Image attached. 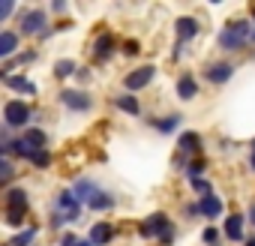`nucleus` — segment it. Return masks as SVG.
Segmentation results:
<instances>
[{
  "instance_id": "nucleus-25",
  "label": "nucleus",
  "mask_w": 255,
  "mask_h": 246,
  "mask_svg": "<svg viewBox=\"0 0 255 246\" xmlns=\"http://www.w3.org/2000/svg\"><path fill=\"white\" fill-rule=\"evenodd\" d=\"M33 237H36V225H30V228H24L21 234H15V237L9 240V246H27Z\"/></svg>"
},
{
  "instance_id": "nucleus-2",
  "label": "nucleus",
  "mask_w": 255,
  "mask_h": 246,
  "mask_svg": "<svg viewBox=\"0 0 255 246\" xmlns=\"http://www.w3.org/2000/svg\"><path fill=\"white\" fill-rule=\"evenodd\" d=\"M138 234H141V237H159V243H165V246L174 243V228H171V222H168L165 213L147 216V219L138 225Z\"/></svg>"
},
{
  "instance_id": "nucleus-6",
  "label": "nucleus",
  "mask_w": 255,
  "mask_h": 246,
  "mask_svg": "<svg viewBox=\"0 0 255 246\" xmlns=\"http://www.w3.org/2000/svg\"><path fill=\"white\" fill-rule=\"evenodd\" d=\"M153 75H156V66H141V69L126 75L123 84H126V90H141V87H147L153 81Z\"/></svg>"
},
{
  "instance_id": "nucleus-7",
  "label": "nucleus",
  "mask_w": 255,
  "mask_h": 246,
  "mask_svg": "<svg viewBox=\"0 0 255 246\" xmlns=\"http://www.w3.org/2000/svg\"><path fill=\"white\" fill-rule=\"evenodd\" d=\"M60 102L69 111H90V105H93V99L87 93H81V90H63L60 93Z\"/></svg>"
},
{
  "instance_id": "nucleus-8",
  "label": "nucleus",
  "mask_w": 255,
  "mask_h": 246,
  "mask_svg": "<svg viewBox=\"0 0 255 246\" xmlns=\"http://www.w3.org/2000/svg\"><path fill=\"white\" fill-rule=\"evenodd\" d=\"M114 45H117V39H114L111 33H99L96 42H93V57H96V60H108V57L114 54Z\"/></svg>"
},
{
  "instance_id": "nucleus-16",
  "label": "nucleus",
  "mask_w": 255,
  "mask_h": 246,
  "mask_svg": "<svg viewBox=\"0 0 255 246\" xmlns=\"http://www.w3.org/2000/svg\"><path fill=\"white\" fill-rule=\"evenodd\" d=\"M198 207H201V213H204L207 219H216V216L222 213V198H216V195H204V198L198 201Z\"/></svg>"
},
{
  "instance_id": "nucleus-18",
  "label": "nucleus",
  "mask_w": 255,
  "mask_h": 246,
  "mask_svg": "<svg viewBox=\"0 0 255 246\" xmlns=\"http://www.w3.org/2000/svg\"><path fill=\"white\" fill-rule=\"evenodd\" d=\"M177 147H180V153H198L201 150V135L198 132H183Z\"/></svg>"
},
{
  "instance_id": "nucleus-27",
  "label": "nucleus",
  "mask_w": 255,
  "mask_h": 246,
  "mask_svg": "<svg viewBox=\"0 0 255 246\" xmlns=\"http://www.w3.org/2000/svg\"><path fill=\"white\" fill-rule=\"evenodd\" d=\"M201 237H204V243H207V246H219V243H222V240H219L222 234H219V228H213V225H210V228H204V234H201Z\"/></svg>"
},
{
  "instance_id": "nucleus-3",
  "label": "nucleus",
  "mask_w": 255,
  "mask_h": 246,
  "mask_svg": "<svg viewBox=\"0 0 255 246\" xmlns=\"http://www.w3.org/2000/svg\"><path fill=\"white\" fill-rule=\"evenodd\" d=\"M27 120H30V108L21 99H9L3 105V123L6 126H24Z\"/></svg>"
},
{
  "instance_id": "nucleus-12",
  "label": "nucleus",
  "mask_w": 255,
  "mask_h": 246,
  "mask_svg": "<svg viewBox=\"0 0 255 246\" xmlns=\"http://www.w3.org/2000/svg\"><path fill=\"white\" fill-rule=\"evenodd\" d=\"M177 96H180V99H186V102L198 96V81H195V78H192L189 72L177 78Z\"/></svg>"
},
{
  "instance_id": "nucleus-26",
  "label": "nucleus",
  "mask_w": 255,
  "mask_h": 246,
  "mask_svg": "<svg viewBox=\"0 0 255 246\" xmlns=\"http://www.w3.org/2000/svg\"><path fill=\"white\" fill-rule=\"evenodd\" d=\"M30 162L39 165V168H48V165H51V153H48V150H36V153L30 156Z\"/></svg>"
},
{
  "instance_id": "nucleus-9",
  "label": "nucleus",
  "mask_w": 255,
  "mask_h": 246,
  "mask_svg": "<svg viewBox=\"0 0 255 246\" xmlns=\"http://www.w3.org/2000/svg\"><path fill=\"white\" fill-rule=\"evenodd\" d=\"M177 45H183V42H189V39H195L198 36V21L195 18H177Z\"/></svg>"
},
{
  "instance_id": "nucleus-30",
  "label": "nucleus",
  "mask_w": 255,
  "mask_h": 246,
  "mask_svg": "<svg viewBox=\"0 0 255 246\" xmlns=\"http://www.w3.org/2000/svg\"><path fill=\"white\" fill-rule=\"evenodd\" d=\"M204 171V162H189V168H186V174H189V180H198V174Z\"/></svg>"
},
{
  "instance_id": "nucleus-24",
  "label": "nucleus",
  "mask_w": 255,
  "mask_h": 246,
  "mask_svg": "<svg viewBox=\"0 0 255 246\" xmlns=\"http://www.w3.org/2000/svg\"><path fill=\"white\" fill-rule=\"evenodd\" d=\"M72 72H78V69H75V63H72L69 57H63V60L54 63V75H57V78H69Z\"/></svg>"
},
{
  "instance_id": "nucleus-21",
  "label": "nucleus",
  "mask_w": 255,
  "mask_h": 246,
  "mask_svg": "<svg viewBox=\"0 0 255 246\" xmlns=\"http://www.w3.org/2000/svg\"><path fill=\"white\" fill-rule=\"evenodd\" d=\"M15 45H18V36H15L12 30H3V33H0V57L15 54Z\"/></svg>"
},
{
  "instance_id": "nucleus-19",
  "label": "nucleus",
  "mask_w": 255,
  "mask_h": 246,
  "mask_svg": "<svg viewBox=\"0 0 255 246\" xmlns=\"http://www.w3.org/2000/svg\"><path fill=\"white\" fill-rule=\"evenodd\" d=\"M114 105H117L120 111H126V114H132V117H135V114H141L138 99H135V96H129V93H120V96L114 99Z\"/></svg>"
},
{
  "instance_id": "nucleus-34",
  "label": "nucleus",
  "mask_w": 255,
  "mask_h": 246,
  "mask_svg": "<svg viewBox=\"0 0 255 246\" xmlns=\"http://www.w3.org/2000/svg\"><path fill=\"white\" fill-rule=\"evenodd\" d=\"M12 9H15V6H12V3H3V6H0V18H6V15H9V12H12Z\"/></svg>"
},
{
  "instance_id": "nucleus-28",
  "label": "nucleus",
  "mask_w": 255,
  "mask_h": 246,
  "mask_svg": "<svg viewBox=\"0 0 255 246\" xmlns=\"http://www.w3.org/2000/svg\"><path fill=\"white\" fill-rule=\"evenodd\" d=\"M12 180V165L3 159V162H0V183H9Z\"/></svg>"
},
{
  "instance_id": "nucleus-11",
  "label": "nucleus",
  "mask_w": 255,
  "mask_h": 246,
  "mask_svg": "<svg viewBox=\"0 0 255 246\" xmlns=\"http://www.w3.org/2000/svg\"><path fill=\"white\" fill-rule=\"evenodd\" d=\"M231 75H234L231 63H210L207 66V81H213V84H225Z\"/></svg>"
},
{
  "instance_id": "nucleus-23",
  "label": "nucleus",
  "mask_w": 255,
  "mask_h": 246,
  "mask_svg": "<svg viewBox=\"0 0 255 246\" xmlns=\"http://www.w3.org/2000/svg\"><path fill=\"white\" fill-rule=\"evenodd\" d=\"M87 204H90L93 210H111V207H114V198H111L108 192H102V189H99V192H96Z\"/></svg>"
},
{
  "instance_id": "nucleus-37",
  "label": "nucleus",
  "mask_w": 255,
  "mask_h": 246,
  "mask_svg": "<svg viewBox=\"0 0 255 246\" xmlns=\"http://www.w3.org/2000/svg\"><path fill=\"white\" fill-rule=\"evenodd\" d=\"M246 246H255V237H249V240H246Z\"/></svg>"
},
{
  "instance_id": "nucleus-36",
  "label": "nucleus",
  "mask_w": 255,
  "mask_h": 246,
  "mask_svg": "<svg viewBox=\"0 0 255 246\" xmlns=\"http://www.w3.org/2000/svg\"><path fill=\"white\" fill-rule=\"evenodd\" d=\"M78 246H93V243H90V240H81V243H78Z\"/></svg>"
},
{
  "instance_id": "nucleus-10",
  "label": "nucleus",
  "mask_w": 255,
  "mask_h": 246,
  "mask_svg": "<svg viewBox=\"0 0 255 246\" xmlns=\"http://www.w3.org/2000/svg\"><path fill=\"white\" fill-rule=\"evenodd\" d=\"M114 240V228L108 225V222H96L93 228H90V243L93 246H108Z\"/></svg>"
},
{
  "instance_id": "nucleus-35",
  "label": "nucleus",
  "mask_w": 255,
  "mask_h": 246,
  "mask_svg": "<svg viewBox=\"0 0 255 246\" xmlns=\"http://www.w3.org/2000/svg\"><path fill=\"white\" fill-rule=\"evenodd\" d=\"M249 219L255 222V201H252V207H249Z\"/></svg>"
},
{
  "instance_id": "nucleus-29",
  "label": "nucleus",
  "mask_w": 255,
  "mask_h": 246,
  "mask_svg": "<svg viewBox=\"0 0 255 246\" xmlns=\"http://www.w3.org/2000/svg\"><path fill=\"white\" fill-rule=\"evenodd\" d=\"M6 222L9 225H21L24 222V210H6Z\"/></svg>"
},
{
  "instance_id": "nucleus-15",
  "label": "nucleus",
  "mask_w": 255,
  "mask_h": 246,
  "mask_svg": "<svg viewBox=\"0 0 255 246\" xmlns=\"http://www.w3.org/2000/svg\"><path fill=\"white\" fill-rule=\"evenodd\" d=\"M96 192H99V189H96V183H93V180H87V177H81V180L72 186V195H75L78 201H90Z\"/></svg>"
},
{
  "instance_id": "nucleus-13",
  "label": "nucleus",
  "mask_w": 255,
  "mask_h": 246,
  "mask_svg": "<svg viewBox=\"0 0 255 246\" xmlns=\"http://www.w3.org/2000/svg\"><path fill=\"white\" fill-rule=\"evenodd\" d=\"M6 210H27V192L21 186H12L6 192Z\"/></svg>"
},
{
  "instance_id": "nucleus-31",
  "label": "nucleus",
  "mask_w": 255,
  "mask_h": 246,
  "mask_svg": "<svg viewBox=\"0 0 255 246\" xmlns=\"http://www.w3.org/2000/svg\"><path fill=\"white\" fill-rule=\"evenodd\" d=\"M192 189H198V192H201V198H204V195H210V183H207V180H201V177H198V180H192Z\"/></svg>"
},
{
  "instance_id": "nucleus-22",
  "label": "nucleus",
  "mask_w": 255,
  "mask_h": 246,
  "mask_svg": "<svg viewBox=\"0 0 255 246\" xmlns=\"http://www.w3.org/2000/svg\"><path fill=\"white\" fill-rule=\"evenodd\" d=\"M180 120H183L180 114H168V117H159V120H150V123H153L159 132H174L180 126Z\"/></svg>"
},
{
  "instance_id": "nucleus-20",
  "label": "nucleus",
  "mask_w": 255,
  "mask_h": 246,
  "mask_svg": "<svg viewBox=\"0 0 255 246\" xmlns=\"http://www.w3.org/2000/svg\"><path fill=\"white\" fill-rule=\"evenodd\" d=\"M3 84H6L9 90H15V93H36V87H33L24 75H9V78H3Z\"/></svg>"
},
{
  "instance_id": "nucleus-38",
  "label": "nucleus",
  "mask_w": 255,
  "mask_h": 246,
  "mask_svg": "<svg viewBox=\"0 0 255 246\" xmlns=\"http://www.w3.org/2000/svg\"><path fill=\"white\" fill-rule=\"evenodd\" d=\"M252 18H255V6H252Z\"/></svg>"
},
{
  "instance_id": "nucleus-33",
  "label": "nucleus",
  "mask_w": 255,
  "mask_h": 246,
  "mask_svg": "<svg viewBox=\"0 0 255 246\" xmlns=\"http://www.w3.org/2000/svg\"><path fill=\"white\" fill-rule=\"evenodd\" d=\"M78 243H81V240H78L75 234H63V237H60V246H78Z\"/></svg>"
},
{
  "instance_id": "nucleus-39",
  "label": "nucleus",
  "mask_w": 255,
  "mask_h": 246,
  "mask_svg": "<svg viewBox=\"0 0 255 246\" xmlns=\"http://www.w3.org/2000/svg\"><path fill=\"white\" fill-rule=\"evenodd\" d=\"M252 147H255V141H252Z\"/></svg>"
},
{
  "instance_id": "nucleus-4",
  "label": "nucleus",
  "mask_w": 255,
  "mask_h": 246,
  "mask_svg": "<svg viewBox=\"0 0 255 246\" xmlns=\"http://www.w3.org/2000/svg\"><path fill=\"white\" fill-rule=\"evenodd\" d=\"M45 21H48V15H45L42 9H27V12L21 15V30H24V36H42V33L48 30Z\"/></svg>"
},
{
  "instance_id": "nucleus-5",
  "label": "nucleus",
  "mask_w": 255,
  "mask_h": 246,
  "mask_svg": "<svg viewBox=\"0 0 255 246\" xmlns=\"http://www.w3.org/2000/svg\"><path fill=\"white\" fill-rule=\"evenodd\" d=\"M57 207H60L57 213H60V216H63L66 222L78 219V213H81V201H78V198L72 195V189H69V192H60V195H57Z\"/></svg>"
},
{
  "instance_id": "nucleus-32",
  "label": "nucleus",
  "mask_w": 255,
  "mask_h": 246,
  "mask_svg": "<svg viewBox=\"0 0 255 246\" xmlns=\"http://www.w3.org/2000/svg\"><path fill=\"white\" fill-rule=\"evenodd\" d=\"M123 54H129V57H135V54H138V42H135V39H129V42H123Z\"/></svg>"
},
{
  "instance_id": "nucleus-40",
  "label": "nucleus",
  "mask_w": 255,
  "mask_h": 246,
  "mask_svg": "<svg viewBox=\"0 0 255 246\" xmlns=\"http://www.w3.org/2000/svg\"><path fill=\"white\" fill-rule=\"evenodd\" d=\"M6 246H9V243H6Z\"/></svg>"
},
{
  "instance_id": "nucleus-14",
  "label": "nucleus",
  "mask_w": 255,
  "mask_h": 246,
  "mask_svg": "<svg viewBox=\"0 0 255 246\" xmlns=\"http://www.w3.org/2000/svg\"><path fill=\"white\" fill-rule=\"evenodd\" d=\"M225 237L234 240V243L243 240V216H240V213H234V216L225 219Z\"/></svg>"
},
{
  "instance_id": "nucleus-17",
  "label": "nucleus",
  "mask_w": 255,
  "mask_h": 246,
  "mask_svg": "<svg viewBox=\"0 0 255 246\" xmlns=\"http://www.w3.org/2000/svg\"><path fill=\"white\" fill-rule=\"evenodd\" d=\"M21 141H24V144H30L33 150H45V144H48V135H45L42 129H24Z\"/></svg>"
},
{
  "instance_id": "nucleus-1",
  "label": "nucleus",
  "mask_w": 255,
  "mask_h": 246,
  "mask_svg": "<svg viewBox=\"0 0 255 246\" xmlns=\"http://www.w3.org/2000/svg\"><path fill=\"white\" fill-rule=\"evenodd\" d=\"M252 36H255V33H252L249 21H231V24H225V27L219 30V45H222L225 51H240Z\"/></svg>"
}]
</instances>
